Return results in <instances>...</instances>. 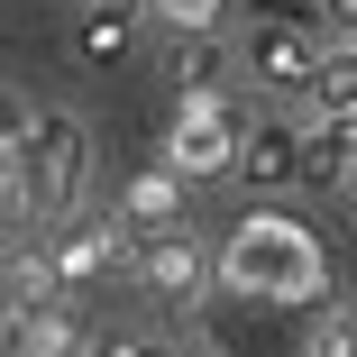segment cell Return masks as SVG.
I'll use <instances>...</instances> for the list:
<instances>
[{
    "instance_id": "cell-15",
    "label": "cell",
    "mask_w": 357,
    "mask_h": 357,
    "mask_svg": "<svg viewBox=\"0 0 357 357\" xmlns=\"http://www.w3.org/2000/svg\"><path fill=\"white\" fill-rule=\"evenodd\" d=\"M321 19H330L339 46H357V0H321Z\"/></svg>"
},
{
    "instance_id": "cell-7",
    "label": "cell",
    "mask_w": 357,
    "mask_h": 357,
    "mask_svg": "<svg viewBox=\"0 0 357 357\" xmlns=\"http://www.w3.org/2000/svg\"><path fill=\"white\" fill-rule=\"evenodd\" d=\"M110 266H119V220H64V238H55V275L64 284H92Z\"/></svg>"
},
{
    "instance_id": "cell-6",
    "label": "cell",
    "mask_w": 357,
    "mask_h": 357,
    "mask_svg": "<svg viewBox=\"0 0 357 357\" xmlns=\"http://www.w3.org/2000/svg\"><path fill=\"white\" fill-rule=\"evenodd\" d=\"M137 284H147L156 303H202L211 284H220V257L202 238H183V229H165V238H147V257H137Z\"/></svg>"
},
{
    "instance_id": "cell-4",
    "label": "cell",
    "mask_w": 357,
    "mask_h": 357,
    "mask_svg": "<svg viewBox=\"0 0 357 357\" xmlns=\"http://www.w3.org/2000/svg\"><path fill=\"white\" fill-rule=\"evenodd\" d=\"M238 183H248V192H294V183H312V128L257 110L248 137H238Z\"/></svg>"
},
{
    "instance_id": "cell-17",
    "label": "cell",
    "mask_w": 357,
    "mask_h": 357,
    "mask_svg": "<svg viewBox=\"0 0 357 357\" xmlns=\"http://www.w3.org/2000/svg\"><path fill=\"white\" fill-rule=\"evenodd\" d=\"M28 119H37V110H19V92H0V137H19Z\"/></svg>"
},
{
    "instance_id": "cell-10",
    "label": "cell",
    "mask_w": 357,
    "mask_h": 357,
    "mask_svg": "<svg viewBox=\"0 0 357 357\" xmlns=\"http://www.w3.org/2000/svg\"><path fill=\"white\" fill-rule=\"evenodd\" d=\"M174 211H183V174H174V165L128 174V192H119V220H128V229H174Z\"/></svg>"
},
{
    "instance_id": "cell-11",
    "label": "cell",
    "mask_w": 357,
    "mask_h": 357,
    "mask_svg": "<svg viewBox=\"0 0 357 357\" xmlns=\"http://www.w3.org/2000/svg\"><path fill=\"white\" fill-rule=\"evenodd\" d=\"M303 101H312V119H348L357 110V46H330L321 55V74H312Z\"/></svg>"
},
{
    "instance_id": "cell-19",
    "label": "cell",
    "mask_w": 357,
    "mask_h": 357,
    "mask_svg": "<svg viewBox=\"0 0 357 357\" xmlns=\"http://www.w3.org/2000/svg\"><path fill=\"white\" fill-rule=\"evenodd\" d=\"M348 192H357V183H348Z\"/></svg>"
},
{
    "instance_id": "cell-5",
    "label": "cell",
    "mask_w": 357,
    "mask_h": 357,
    "mask_svg": "<svg viewBox=\"0 0 357 357\" xmlns=\"http://www.w3.org/2000/svg\"><path fill=\"white\" fill-rule=\"evenodd\" d=\"M321 37L312 28H294V19H257L248 37H238V64L266 83V92H312V74H321Z\"/></svg>"
},
{
    "instance_id": "cell-14",
    "label": "cell",
    "mask_w": 357,
    "mask_h": 357,
    "mask_svg": "<svg viewBox=\"0 0 357 357\" xmlns=\"http://www.w3.org/2000/svg\"><path fill=\"white\" fill-rule=\"evenodd\" d=\"M321 357H357V312H339V321L321 330Z\"/></svg>"
},
{
    "instance_id": "cell-8",
    "label": "cell",
    "mask_w": 357,
    "mask_h": 357,
    "mask_svg": "<svg viewBox=\"0 0 357 357\" xmlns=\"http://www.w3.org/2000/svg\"><path fill=\"white\" fill-rule=\"evenodd\" d=\"M137 46V10L128 0H83V19H74V55L83 64H119Z\"/></svg>"
},
{
    "instance_id": "cell-1",
    "label": "cell",
    "mask_w": 357,
    "mask_h": 357,
    "mask_svg": "<svg viewBox=\"0 0 357 357\" xmlns=\"http://www.w3.org/2000/svg\"><path fill=\"white\" fill-rule=\"evenodd\" d=\"M220 284L257 303H330V257L303 220H284V211H248L220 248Z\"/></svg>"
},
{
    "instance_id": "cell-16",
    "label": "cell",
    "mask_w": 357,
    "mask_h": 357,
    "mask_svg": "<svg viewBox=\"0 0 357 357\" xmlns=\"http://www.w3.org/2000/svg\"><path fill=\"white\" fill-rule=\"evenodd\" d=\"M28 137V128H19ZM19 137H0V202H19Z\"/></svg>"
},
{
    "instance_id": "cell-3",
    "label": "cell",
    "mask_w": 357,
    "mask_h": 357,
    "mask_svg": "<svg viewBox=\"0 0 357 357\" xmlns=\"http://www.w3.org/2000/svg\"><path fill=\"white\" fill-rule=\"evenodd\" d=\"M238 137H248V119H238L220 92H183L174 119H165V165H174L183 183H202V174H238Z\"/></svg>"
},
{
    "instance_id": "cell-2",
    "label": "cell",
    "mask_w": 357,
    "mask_h": 357,
    "mask_svg": "<svg viewBox=\"0 0 357 357\" xmlns=\"http://www.w3.org/2000/svg\"><path fill=\"white\" fill-rule=\"evenodd\" d=\"M92 174V128L74 110H37L28 137H19V211L28 220H64Z\"/></svg>"
},
{
    "instance_id": "cell-13",
    "label": "cell",
    "mask_w": 357,
    "mask_h": 357,
    "mask_svg": "<svg viewBox=\"0 0 357 357\" xmlns=\"http://www.w3.org/2000/svg\"><path fill=\"white\" fill-rule=\"evenodd\" d=\"M220 10H229V0H147V19H165L174 37H211Z\"/></svg>"
},
{
    "instance_id": "cell-12",
    "label": "cell",
    "mask_w": 357,
    "mask_h": 357,
    "mask_svg": "<svg viewBox=\"0 0 357 357\" xmlns=\"http://www.w3.org/2000/svg\"><path fill=\"white\" fill-rule=\"evenodd\" d=\"M220 83H229L220 28H211V37H183V46H174V92H220Z\"/></svg>"
},
{
    "instance_id": "cell-18",
    "label": "cell",
    "mask_w": 357,
    "mask_h": 357,
    "mask_svg": "<svg viewBox=\"0 0 357 357\" xmlns=\"http://www.w3.org/2000/svg\"><path fill=\"white\" fill-rule=\"evenodd\" d=\"M110 357H174V339H119Z\"/></svg>"
},
{
    "instance_id": "cell-9",
    "label": "cell",
    "mask_w": 357,
    "mask_h": 357,
    "mask_svg": "<svg viewBox=\"0 0 357 357\" xmlns=\"http://www.w3.org/2000/svg\"><path fill=\"white\" fill-rule=\"evenodd\" d=\"M10 357H83V321L64 312L55 294L46 303H28L19 312V330H10Z\"/></svg>"
}]
</instances>
